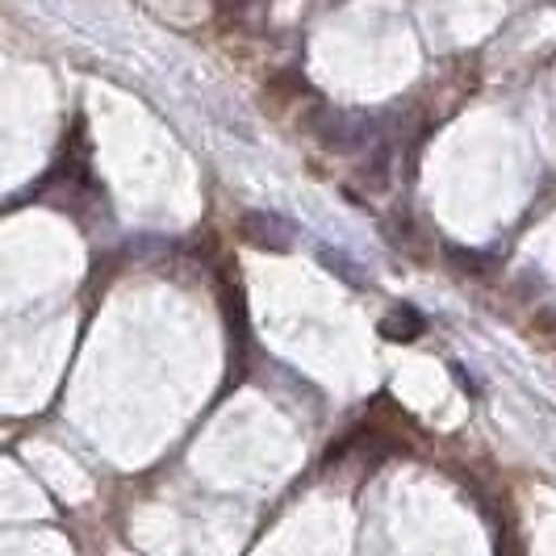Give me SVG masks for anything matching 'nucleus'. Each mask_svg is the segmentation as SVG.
I'll use <instances>...</instances> for the list:
<instances>
[{"label": "nucleus", "instance_id": "f257e3e1", "mask_svg": "<svg viewBox=\"0 0 556 556\" xmlns=\"http://www.w3.org/2000/svg\"><path fill=\"white\" fill-rule=\"evenodd\" d=\"M239 230H243V239H248L251 248L260 251H277L280 255V251L293 248V226L277 218V214H264V210H248Z\"/></svg>", "mask_w": 556, "mask_h": 556}, {"label": "nucleus", "instance_id": "7ed1b4c3", "mask_svg": "<svg viewBox=\"0 0 556 556\" xmlns=\"http://www.w3.org/2000/svg\"><path fill=\"white\" fill-rule=\"evenodd\" d=\"M318 260H323V264H331L334 273H343V277L352 280V285H368V277H364L361 268H352V264H343V260H339V251H323Z\"/></svg>", "mask_w": 556, "mask_h": 556}, {"label": "nucleus", "instance_id": "f03ea898", "mask_svg": "<svg viewBox=\"0 0 556 556\" xmlns=\"http://www.w3.org/2000/svg\"><path fill=\"white\" fill-rule=\"evenodd\" d=\"M422 327H427V318H422L415 306H393L390 314H386V323H381V334H386L390 343H410V339L422 334Z\"/></svg>", "mask_w": 556, "mask_h": 556}]
</instances>
